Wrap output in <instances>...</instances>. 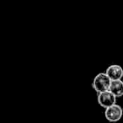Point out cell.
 <instances>
[{
    "instance_id": "cell-5",
    "label": "cell",
    "mask_w": 123,
    "mask_h": 123,
    "mask_svg": "<svg viewBox=\"0 0 123 123\" xmlns=\"http://www.w3.org/2000/svg\"><path fill=\"white\" fill-rule=\"evenodd\" d=\"M109 90L111 91L116 98L123 96V81L121 80H121L111 81Z\"/></svg>"
},
{
    "instance_id": "cell-2",
    "label": "cell",
    "mask_w": 123,
    "mask_h": 123,
    "mask_svg": "<svg viewBox=\"0 0 123 123\" xmlns=\"http://www.w3.org/2000/svg\"><path fill=\"white\" fill-rule=\"evenodd\" d=\"M123 116V109L121 105L116 104L109 108H106L105 111V116L110 122L116 123L121 119Z\"/></svg>"
},
{
    "instance_id": "cell-1",
    "label": "cell",
    "mask_w": 123,
    "mask_h": 123,
    "mask_svg": "<svg viewBox=\"0 0 123 123\" xmlns=\"http://www.w3.org/2000/svg\"><path fill=\"white\" fill-rule=\"evenodd\" d=\"M111 83V79L108 77L105 73H99L93 79L92 87L99 94L109 90Z\"/></svg>"
},
{
    "instance_id": "cell-4",
    "label": "cell",
    "mask_w": 123,
    "mask_h": 123,
    "mask_svg": "<svg viewBox=\"0 0 123 123\" xmlns=\"http://www.w3.org/2000/svg\"><path fill=\"white\" fill-rule=\"evenodd\" d=\"M105 74L111 79V81L121 80L123 77V68L120 65L113 64L107 68Z\"/></svg>"
},
{
    "instance_id": "cell-3",
    "label": "cell",
    "mask_w": 123,
    "mask_h": 123,
    "mask_svg": "<svg viewBox=\"0 0 123 123\" xmlns=\"http://www.w3.org/2000/svg\"><path fill=\"white\" fill-rule=\"evenodd\" d=\"M116 99H117V98L110 90L98 94V103H99V105L101 107L105 108V109L116 105Z\"/></svg>"
}]
</instances>
